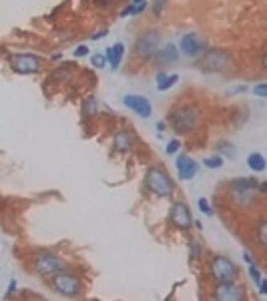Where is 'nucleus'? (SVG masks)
Wrapping results in <instances>:
<instances>
[{
  "mask_svg": "<svg viewBox=\"0 0 267 301\" xmlns=\"http://www.w3.org/2000/svg\"><path fill=\"white\" fill-rule=\"evenodd\" d=\"M143 185L151 195H155L159 199H171L175 193V181L171 179L167 169L161 165H153V167L145 169Z\"/></svg>",
  "mask_w": 267,
  "mask_h": 301,
  "instance_id": "f03ea898",
  "label": "nucleus"
},
{
  "mask_svg": "<svg viewBox=\"0 0 267 301\" xmlns=\"http://www.w3.org/2000/svg\"><path fill=\"white\" fill-rule=\"evenodd\" d=\"M195 229H197V231H203V223H201L199 219H195Z\"/></svg>",
  "mask_w": 267,
  "mask_h": 301,
  "instance_id": "a19ab883",
  "label": "nucleus"
},
{
  "mask_svg": "<svg viewBox=\"0 0 267 301\" xmlns=\"http://www.w3.org/2000/svg\"><path fill=\"white\" fill-rule=\"evenodd\" d=\"M16 291H18V281H16V279H10L8 289H6L4 297H6V299H10V297H14V293H16Z\"/></svg>",
  "mask_w": 267,
  "mask_h": 301,
  "instance_id": "7c9ffc66",
  "label": "nucleus"
},
{
  "mask_svg": "<svg viewBox=\"0 0 267 301\" xmlns=\"http://www.w3.org/2000/svg\"><path fill=\"white\" fill-rule=\"evenodd\" d=\"M133 4H141V2H145V0H131Z\"/></svg>",
  "mask_w": 267,
  "mask_h": 301,
  "instance_id": "37998d69",
  "label": "nucleus"
},
{
  "mask_svg": "<svg viewBox=\"0 0 267 301\" xmlns=\"http://www.w3.org/2000/svg\"><path fill=\"white\" fill-rule=\"evenodd\" d=\"M125 52H127L125 43H115L112 47H107L105 54H107V58H108V66H110L112 70H119V66H121L123 58H125Z\"/></svg>",
  "mask_w": 267,
  "mask_h": 301,
  "instance_id": "f3484780",
  "label": "nucleus"
},
{
  "mask_svg": "<svg viewBox=\"0 0 267 301\" xmlns=\"http://www.w3.org/2000/svg\"><path fill=\"white\" fill-rule=\"evenodd\" d=\"M107 34H108V28H101V30H97V32L91 34V41H101V39H105Z\"/></svg>",
  "mask_w": 267,
  "mask_h": 301,
  "instance_id": "72a5a7b5",
  "label": "nucleus"
},
{
  "mask_svg": "<svg viewBox=\"0 0 267 301\" xmlns=\"http://www.w3.org/2000/svg\"><path fill=\"white\" fill-rule=\"evenodd\" d=\"M209 49L207 41L197 34V32H185L181 39H179V50L181 54L189 56V58H201Z\"/></svg>",
  "mask_w": 267,
  "mask_h": 301,
  "instance_id": "9b49d317",
  "label": "nucleus"
},
{
  "mask_svg": "<svg viewBox=\"0 0 267 301\" xmlns=\"http://www.w3.org/2000/svg\"><path fill=\"white\" fill-rule=\"evenodd\" d=\"M179 56H181L179 45H175V43H167V45L161 47V50L157 52L155 62H157L159 66H169V64H173V62H177Z\"/></svg>",
  "mask_w": 267,
  "mask_h": 301,
  "instance_id": "dca6fc26",
  "label": "nucleus"
},
{
  "mask_svg": "<svg viewBox=\"0 0 267 301\" xmlns=\"http://www.w3.org/2000/svg\"><path fill=\"white\" fill-rule=\"evenodd\" d=\"M30 267H32V271H34L36 275L51 279L53 275H56V273H60V271L66 269V261H64L58 253L45 249V251H39V253L32 257Z\"/></svg>",
  "mask_w": 267,
  "mask_h": 301,
  "instance_id": "39448f33",
  "label": "nucleus"
},
{
  "mask_svg": "<svg viewBox=\"0 0 267 301\" xmlns=\"http://www.w3.org/2000/svg\"><path fill=\"white\" fill-rule=\"evenodd\" d=\"M223 163H225V157H221L219 153L203 159V165H205L207 169H221V167H223Z\"/></svg>",
  "mask_w": 267,
  "mask_h": 301,
  "instance_id": "b1692460",
  "label": "nucleus"
},
{
  "mask_svg": "<svg viewBox=\"0 0 267 301\" xmlns=\"http://www.w3.org/2000/svg\"><path fill=\"white\" fill-rule=\"evenodd\" d=\"M93 4H95L97 8H108V6L115 4V0H93Z\"/></svg>",
  "mask_w": 267,
  "mask_h": 301,
  "instance_id": "f704fd0d",
  "label": "nucleus"
},
{
  "mask_svg": "<svg viewBox=\"0 0 267 301\" xmlns=\"http://www.w3.org/2000/svg\"><path fill=\"white\" fill-rule=\"evenodd\" d=\"M247 167L253 173H263V171H267V157L261 153H249L247 155Z\"/></svg>",
  "mask_w": 267,
  "mask_h": 301,
  "instance_id": "6ab92c4d",
  "label": "nucleus"
},
{
  "mask_svg": "<svg viewBox=\"0 0 267 301\" xmlns=\"http://www.w3.org/2000/svg\"><path fill=\"white\" fill-rule=\"evenodd\" d=\"M149 8V0H145V2H141V4H133V2H129L123 10H121V18H127V16H139V14H143L145 10Z\"/></svg>",
  "mask_w": 267,
  "mask_h": 301,
  "instance_id": "412c9836",
  "label": "nucleus"
},
{
  "mask_svg": "<svg viewBox=\"0 0 267 301\" xmlns=\"http://www.w3.org/2000/svg\"><path fill=\"white\" fill-rule=\"evenodd\" d=\"M10 68L16 74H39L45 68V58L32 52H18L10 56Z\"/></svg>",
  "mask_w": 267,
  "mask_h": 301,
  "instance_id": "1a4fd4ad",
  "label": "nucleus"
},
{
  "mask_svg": "<svg viewBox=\"0 0 267 301\" xmlns=\"http://www.w3.org/2000/svg\"><path fill=\"white\" fill-rule=\"evenodd\" d=\"M253 95H255V97H261V99H267V83L255 85V87H253Z\"/></svg>",
  "mask_w": 267,
  "mask_h": 301,
  "instance_id": "2f4dec72",
  "label": "nucleus"
},
{
  "mask_svg": "<svg viewBox=\"0 0 267 301\" xmlns=\"http://www.w3.org/2000/svg\"><path fill=\"white\" fill-rule=\"evenodd\" d=\"M247 271H249V277H251V281H253L255 285H259V283H261V279H263V275H261V269L257 267V263H251V265H247Z\"/></svg>",
  "mask_w": 267,
  "mask_h": 301,
  "instance_id": "cd10ccee",
  "label": "nucleus"
},
{
  "mask_svg": "<svg viewBox=\"0 0 267 301\" xmlns=\"http://www.w3.org/2000/svg\"><path fill=\"white\" fill-rule=\"evenodd\" d=\"M49 285L53 287L54 293H58L62 297H68V299L79 297L85 291V281L81 279V275H77L74 271H68V269L53 275L49 279Z\"/></svg>",
  "mask_w": 267,
  "mask_h": 301,
  "instance_id": "20e7f679",
  "label": "nucleus"
},
{
  "mask_svg": "<svg viewBox=\"0 0 267 301\" xmlns=\"http://www.w3.org/2000/svg\"><path fill=\"white\" fill-rule=\"evenodd\" d=\"M91 64L97 68V70H101V68H105L108 64V58L105 52H95L93 56H91Z\"/></svg>",
  "mask_w": 267,
  "mask_h": 301,
  "instance_id": "a878e982",
  "label": "nucleus"
},
{
  "mask_svg": "<svg viewBox=\"0 0 267 301\" xmlns=\"http://www.w3.org/2000/svg\"><path fill=\"white\" fill-rule=\"evenodd\" d=\"M203 257V249H201V243L199 239H191L189 241V261H199Z\"/></svg>",
  "mask_w": 267,
  "mask_h": 301,
  "instance_id": "4be33fe9",
  "label": "nucleus"
},
{
  "mask_svg": "<svg viewBox=\"0 0 267 301\" xmlns=\"http://www.w3.org/2000/svg\"><path fill=\"white\" fill-rule=\"evenodd\" d=\"M261 66H263V68L267 70V50H265V54L261 56Z\"/></svg>",
  "mask_w": 267,
  "mask_h": 301,
  "instance_id": "79ce46f5",
  "label": "nucleus"
},
{
  "mask_svg": "<svg viewBox=\"0 0 267 301\" xmlns=\"http://www.w3.org/2000/svg\"><path fill=\"white\" fill-rule=\"evenodd\" d=\"M167 123L177 135H191L201 125V110L193 104H177L167 112Z\"/></svg>",
  "mask_w": 267,
  "mask_h": 301,
  "instance_id": "f257e3e1",
  "label": "nucleus"
},
{
  "mask_svg": "<svg viewBox=\"0 0 267 301\" xmlns=\"http://www.w3.org/2000/svg\"><path fill=\"white\" fill-rule=\"evenodd\" d=\"M175 169H177V177L181 181H191L199 173V163L195 159H191L187 153H179V155H175Z\"/></svg>",
  "mask_w": 267,
  "mask_h": 301,
  "instance_id": "ddd939ff",
  "label": "nucleus"
},
{
  "mask_svg": "<svg viewBox=\"0 0 267 301\" xmlns=\"http://www.w3.org/2000/svg\"><path fill=\"white\" fill-rule=\"evenodd\" d=\"M245 287L235 281H215L213 299L217 301H241L245 299Z\"/></svg>",
  "mask_w": 267,
  "mask_h": 301,
  "instance_id": "f8f14e48",
  "label": "nucleus"
},
{
  "mask_svg": "<svg viewBox=\"0 0 267 301\" xmlns=\"http://www.w3.org/2000/svg\"><path fill=\"white\" fill-rule=\"evenodd\" d=\"M123 104L133 110L135 115H139L141 119H149L153 115V102L147 99L145 95H125L123 97Z\"/></svg>",
  "mask_w": 267,
  "mask_h": 301,
  "instance_id": "4468645a",
  "label": "nucleus"
},
{
  "mask_svg": "<svg viewBox=\"0 0 267 301\" xmlns=\"http://www.w3.org/2000/svg\"><path fill=\"white\" fill-rule=\"evenodd\" d=\"M159 50H161V32L157 28L143 30L137 36L135 47H133L135 56H139L141 60H155V56H157Z\"/></svg>",
  "mask_w": 267,
  "mask_h": 301,
  "instance_id": "0eeeda50",
  "label": "nucleus"
},
{
  "mask_svg": "<svg viewBox=\"0 0 267 301\" xmlns=\"http://www.w3.org/2000/svg\"><path fill=\"white\" fill-rule=\"evenodd\" d=\"M169 225L177 231H189L195 227V219L193 213L189 209V205L185 201H173L171 209H169V217H167Z\"/></svg>",
  "mask_w": 267,
  "mask_h": 301,
  "instance_id": "9d476101",
  "label": "nucleus"
},
{
  "mask_svg": "<svg viewBox=\"0 0 267 301\" xmlns=\"http://www.w3.org/2000/svg\"><path fill=\"white\" fill-rule=\"evenodd\" d=\"M197 66L203 72H229L233 68V56L225 49H207V52L197 58Z\"/></svg>",
  "mask_w": 267,
  "mask_h": 301,
  "instance_id": "423d86ee",
  "label": "nucleus"
},
{
  "mask_svg": "<svg viewBox=\"0 0 267 301\" xmlns=\"http://www.w3.org/2000/svg\"><path fill=\"white\" fill-rule=\"evenodd\" d=\"M81 115H83V121H85V123H87L89 119H93V117L99 115V99H97L95 95H91V97H87V99L83 100V104H81Z\"/></svg>",
  "mask_w": 267,
  "mask_h": 301,
  "instance_id": "a211bd4d",
  "label": "nucleus"
},
{
  "mask_svg": "<svg viewBox=\"0 0 267 301\" xmlns=\"http://www.w3.org/2000/svg\"><path fill=\"white\" fill-rule=\"evenodd\" d=\"M167 125H169L167 121H159V123H157V131H159V133H163V131L167 129Z\"/></svg>",
  "mask_w": 267,
  "mask_h": 301,
  "instance_id": "ea45409f",
  "label": "nucleus"
},
{
  "mask_svg": "<svg viewBox=\"0 0 267 301\" xmlns=\"http://www.w3.org/2000/svg\"><path fill=\"white\" fill-rule=\"evenodd\" d=\"M89 52H91V50H89L87 45H81V47H77V49H74V56H77V58H83V56H87Z\"/></svg>",
  "mask_w": 267,
  "mask_h": 301,
  "instance_id": "473e14b6",
  "label": "nucleus"
},
{
  "mask_svg": "<svg viewBox=\"0 0 267 301\" xmlns=\"http://www.w3.org/2000/svg\"><path fill=\"white\" fill-rule=\"evenodd\" d=\"M247 91V85H237V87H233L231 91H229V95H241V93H245Z\"/></svg>",
  "mask_w": 267,
  "mask_h": 301,
  "instance_id": "c9c22d12",
  "label": "nucleus"
},
{
  "mask_svg": "<svg viewBox=\"0 0 267 301\" xmlns=\"http://www.w3.org/2000/svg\"><path fill=\"white\" fill-rule=\"evenodd\" d=\"M209 275L215 281H235L239 277V267L227 255H213L209 261Z\"/></svg>",
  "mask_w": 267,
  "mask_h": 301,
  "instance_id": "6e6552de",
  "label": "nucleus"
},
{
  "mask_svg": "<svg viewBox=\"0 0 267 301\" xmlns=\"http://www.w3.org/2000/svg\"><path fill=\"white\" fill-rule=\"evenodd\" d=\"M255 237H257V243H259L263 249H267V219H263V221L257 225Z\"/></svg>",
  "mask_w": 267,
  "mask_h": 301,
  "instance_id": "5701e85b",
  "label": "nucleus"
},
{
  "mask_svg": "<svg viewBox=\"0 0 267 301\" xmlns=\"http://www.w3.org/2000/svg\"><path fill=\"white\" fill-rule=\"evenodd\" d=\"M197 207H199V211H201L205 217H213L215 215V209L211 207V203L205 199V197H199V199H197Z\"/></svg>",
  "mask_w": 267,
  "mask_h": 301,
  "instance_id": "bb28decb",
  "label": "nucleus"
},
{
  "mask_svg": "<svg viewBox=\"0 0 267 301\" xmlns=\"http://www.w3.org/2000/svg\"><path fill=\"white\" fill-rule=\"evenodd\" d=\"M217 153H219L221 157H225V161H227V159H233V157H235V147H233L231 143H227V141H221V143L217 145Z\"/></svg>",
  "mask_w": 267,
  "mask_h": 301,
  "instance_id": "393cba45",
  "label": "nucleus"
},
{
  "mask_svg": "<svg viewBox=\"0 0 267 301\" xmlns=\"http://www.w3.org/2000/svg\"><path fill=\"white\" fill-rule=\"evenodd\" d=\"M227 193L237 207H251L259 195V181L255 177H237L229 181Z\"/></svg>",
  "mask_w": 267,
  "mask_h": 301,
  "instance_id": "7ed1b4c3",
  "label": "nucleus"
},
{
  "mask_svg": "<svg viewBox=\"0 0 267 301\" xmlns=\"http://www.w3.org/2000/svg\"><path fill=\"white\" fill-rule=\"evenodd\" d=\"M179 149H181V141H179V139H171V141L167 143V147H165V153H167L169 157H175V155H179Z\"/></svg>",
  "mask_w": 267,
  "mask_h": 301,
  "instance_id": "c85d7f7f",
  "label": "nucleus"
},
{
  "mask_svg": "<svg viewBox=\"0 0 267 301\" xmlns=\"http://www.w3.org/2000/svg\"><path fill=\"white\" fill-rule=\"evenodd\" d=\"M135 143H137L135 135L131 131H127V129H121V131H117L112 135V149L117 153H131L135 149Z\"/></svg>",
  "mask_w": 267,
  "mask_h": 301,
  "instance_id": "2eb2a0df",
  "label": "nucleus"
},
{
  "mask_svg": "<svg viewBox=\"0 0 267 301\" xmlns=\"http://www.w3.org/2000/svg\"><path fill=\"white\" fill-rule=\"evenodd\" d=\"M177 83H179V74H167L165 70H161L157 74V91H161V93L173 89Z\"/></svg>",
  "mask_w": 267,
  "mask_h": 301,
  "instance_id": "aec40b11",
  "label": "nucleus"
},
{
  "mask_svg": "<svg viewBox=\"0 0 267 301\" xmlns=\"http://www.w3.org/2000/svg\"><path fill=\"white\" fill-rule=\"evenodd\" d=\"M243 261H245L247 265H251V263H255V259H253V255H251L249 251H243Z\"/></svg>",
  "mask_w": 267,
  "mask_h": 301,
  "instance_id": "e433bc0d",
  "label": "nucleus"
},
{
  "mask_svg": "<svg viewBox=\"0 0 267 301\" xmlns=\"http://www.w3.org/2000/svg\"><path fill=\"white\" fill-rule=\"evenodd\" d=\"M259 193L267 195V181H259Z\"/></svg>",
  "mask_w": 267,
  "mask_h": 301,
  "instance_id": "58836bf2",
  "label": "nucleus"
},
{
  "mask_svg": "<svg viewBox=\"0 0 267 301\" xmlns=\"http://www.w3.org/2000/svg\"><path fill=\"white\" fill-rule=\"evenodd\" d=\"M257 289H259V293H261V295H265L267 297V279H261V283L257 285Z\"/></svg>",
  "mask_w": 267,
  "mask_h": 301,
  "instance_id": "4c0bfd02",
  "label": "nucleus"
},
{
  "mask_svg": "<svg viewBox=\"0 0 267 301\" xmlns=\"http://www.w3.org/2000/svg\"><path fill=\"white\" fill-rule=\"evenodd\" d=\"M165 8H167V0H155V4H153V16L155 18H161V14L165 12Z\"/></svg>",
  "mask_w": 267,
  "mask_h": 301,
  "instance_id": "c756f323",
  "label": "nucleus"
}]
</instances>
